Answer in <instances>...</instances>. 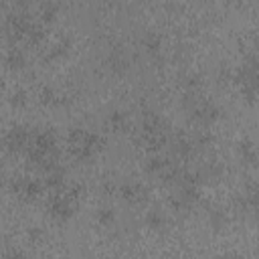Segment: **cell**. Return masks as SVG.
<instances>
[{"mask_svg":"<svg viewBox=\"0 0 259 259\" xmlns=\"http://www.w3.org/2000/svg\"><path fill=\"white\" fill-rule=\"evenodd\" d=\"M57 14H59V6H57L53 0H49V2H45V4L40 6V18H42L45 22H53Z\"/></svg>","mask_w":259,"mask_h":259,"instance_id":"14","label":"cell"},{"mask_svg":"<svg viewBox=\"0 0 259 259\" xmlns=\"http://www.w3.org/2000/svg\"><path fill=\"white\" fill-rule=\"evenodd\" d=\"M4 142H6V146H8L10 150H22V148L30 146L32 134H30L26 127H22V125H14L12 130H8Z\"/></svg>","mask_w":259,"mask_h":259,"instance_id":"2","label":"cell"},{"mask_svg":"<svg viewBox=\"0 0 259 259\" xmlns=\"http://www.w3.org/2000/svg\"><path fill=\"white\" fill-rule=\"evenodd\" d=\"M190 111H192V117L196 119V121H200V123H212L217 117H219V107L214 105V103H208V101H202V103H194L192 107H190Z\"/></svg>","mask_w":259,"mask_h":259,"instance_id":"3","label":"cell"},{"mask_svg":"<svg viewBox=\"0 0 259 259\" xmlns=\"http://www.w3.org/2000/svg\"><path fill=\"white\" fill-rule=\"evenodd\" d=\"M107 121H109V125H111L113 130H123L125 123H127V117H125L123 111H111L109 117H107Z\"/></svg>","mask_w":259,"mask_h":259,"instance_id":"15","label":"cell"},{"mask_svg":"<svg viewBox=\"0 0 259 259\" xmlns=\"http://www.w3.org/2000/svg\"><path fill=\"white\" fill-rule=\"evenodd\" d=\"M123 67H125V61H123L119 55L111 57V69H123Z\"/></svg>","mask_w":259,"mask_h":259,"instance_id":"21","label":"cell"},{"mask_svg":"<svg viewBox=\"0 0 259 259\" xmlns=\"http://www.w3.org/2000/svg\"><path fill=\"white\" fill-rule=\"evenodd\" d=\"M55 99H57V93H55L53 89H47V87H45V89H42V101H45V103H53Z\"/></svg>","mask_w":259,"mask_h":259,"instance_id":"20","label":"cell"},{"mask_svg":"<svg viewBox=\"0 0 259 259\" xmlns=\"http://www.w3.org/2000/svg\"><path fill=\"white\" fill-rule=\"evenodd\" d=\"M95 221H97L101 227H111L113 221H115V212H113V208H109V206L99 208L97 214H95Z\"/></svg>","mask_w":259,"mask_h":259,"instance_id":"13","label":"cell"},{"mask_svg":"<svg viewBox=\"0 0 259 259\" xmlns=\"http://www.w3.org/2000/svg\"><path fill=\"white\" fill-rule=\"evenodd\" d=\"M47 184L51 188H61L65 184V170L59 166H53L47 170Z\"/></svg>","mask_w":259,"mask_h":259,"instance_id":"10","label":"cell"},{"mask_svg":"<svg viewBox=\"0 0 259 259\" xmlns=\"http://www.w3.org/2000/svg\"><path fill=\"white\" fill-rule=\"evenodd\" d=\"M119 194L123 196V200L132 202V204H138V202L146 200V194H148V192H146V188H144L142 184H138V182H125V184H121Z\"/></svg>","mask_w":259,"mask_h":259,"instance_id":"6","label":"cell"},{"mask_svg":"<svg viewBox=\"0 0 259 259\" xmlns=\"http://www.w3.org/2000/svg\"><path fill=\"white\" fill-rule=\"evenodd\" d=\"M245 202H247V208L253 210L255 214H259V184H253L247 194H245Z\"/></svg>","mask_w":259,"mask_h":259,"instance_id":"11","label":"cell"},{"mask_svg":"<svg viewBox=\"0 0 259 259\" xmlns=\"http://www.w3.org/2000/svg\"><path fill=\"white\" fill-rule=\"evenodd\" d=\"M49 212L55 221H61V223L69 221L75 212V196L67 194V192L65 194H55L49 202Z\"/></svg>","mask_w":259,"mask_h":259,"instance_id":"1","label":"cell"},{"mask_svg":"<svg viewBox=\"0 0 259 259\" xmlns=\"http://www.w3.org/2000/svg\"><path fill=\"white\" fill-rule=\"evenodd\" d=\"M28 237H30V241H32L34 245H40V241H42L45 233H42L40 229H32V231H28Z\"/></svg>","mask_w":259,"mask_h":259,"instance_id":"19","label":"cell"},{"mask_svg":"<svg viewBox=\"0 0 259 259\" xmlns=\"http://www.w3.org/2000/svg\"><path fill=\"white\" fill-rule=\"evenodd\" d=\"M166 166H168V162H164V160L158 158V156H154V158H150V160L146 162V170L152 172V174H162Z\"/></svg>","mask_w":259,"mask_h":259,"instance_id":"16","label":"cell"},{"mask_svg":"<svg viewBox=\"0 0 259 259\" xmlns=\"http://www.w3.org/2000/svg\"><path fill=\"white\" fill-rule=\"evenodd\" d=\"M12 188H14V192L20 198H26V200H32V198H36L40 194V184L36 180H32V178H18V180H14Z\"/></svg>","mask_w":259,"mask_h":259,"instance_id":"4","label":"cell"},{"mask_svg":"<svg viewBox=\"0 0 259 259\" xmlns=\"http://www.w3.org/2000/svg\"><path fill=\"white\" fill-rule=\"evenodd\" d=\"M160 45H162V42H160V38H158L156 34H150V36L144 38V47H146L150 53H156V51L160 49Z\"/></svg>","mask_w":259,"mask_h":259,"instance_id":"17","label":"cell"},{"mask_svg":"<svg viewBox=\"0 0 259 259\" xmlns=\"http://www.w3.org/2000/svg\"><path fill=\"white\" fill-rule=\"evenodd\" d=\"M24 63H26L24 53H22V51H18V49H12V51L6 55V65H8L10 69H22V67H24Z\"/></svg>","mask_w":259,"mask_h":259,"instance_id":"12","label":"cell"},{"mask_svg":"<svg viewBox=\"0 0 259 259\" xmlns=\"http://www.w3.org/2000/svg\"><path fill=\"white\" fill-rule=\"evenodd\" d=\"M237 154H239V160L247 166H255L259 162V150L249 138H245L237 144Z\"/></svg>","mask_w":259,"mask_h":259,"instance_id":"5","label":"cell"},{"mask_svg":"<svg viewBox=\"0 0 259 259\" xmlns=\"http://www.w3.org/2000/svg\"><path fill=\"white\" fill-rule=\"evenodd\" d=\"M144 223H146V227H148L150 231H164V227H166V217H164L158 208H152V210L146 212Z\"/></svg>","mask_w":259,"mask_h":259,"instance_id":"8","label":"cell"},{"mask_svg":"<svg viewBox=\"0 0 259 259\" xmlns=\"http://www.w3.org/2000/svg\"><path fill=\"white\" fill-rule=\"evenodd\" d=\"M69 47H71V40H69V38H61V40H57V42L49 49L47 59H51V61H55V59H63V57L69 53Z\"/></svg>","mask_w":259,"mask_h":259,"instance_id":"9","label":"cell"},{"mask_svg":"<svg viewBox=\"0 0 259 259\" xmlns=\"http://www.w3.org/2000/svg\"><path fill=\"white\" fill-rule=\"evenodd\" d=\"M227 223H229V217H227V212L223 208L212 206L208 210V225H210L212 231H223L227 227Z\"/></svg>","mask_w":259,"mask_h":259,"instance_id":"7","label":"cell"},{"mask_svg":"<svg viewBox=\"0 0 259 259\" xmlns=\"http://www.w3.org/2000/svg\"><path fill=\"white\" fill-rule=\"evenodd\" d=\"M12 103L14 105H24L26 103V91L24 89H16L12 93Z\"/></svg>","mask_w":259,"mask_h":259,"instance_id":"18","label":"cell"}]
</instances>
